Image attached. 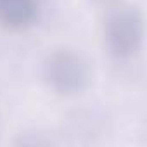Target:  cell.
Returning a JSON list of instances; mask_svg holds the SVG:
<instances>
[{
	"label": "cell",
	"mask_w": 147,
	"mask_h": 147,
	"mask_svg": "<svg viewBox=\"0 0 147 147\" xmlns=\"http://www.w3.org/2000/svg\"><path fill=\"white\" fill-rule=\"evenodd\" d=\"M43 78L57 94L73 95L87 87L88 67L78 54L71 50H55L43 62Z\"/></svg>",
	"instance_id": "6da1fadb"
},
{
	"label": "cell",
	"mask_w": 147,
	"mask_h": 147,
	"mask_svg": "<svg viewBox=\"0 0 147 147\" xmlns=\"http://www.w3.org/2000/svg\"><path fill=\"white\" fill-rule=\"evenodd\" d=\"M142 36H144V23L137 9H121L109 18L106 28V38L109 50L116 57L126 59L133 55L140 49Z\"/></svg>",
	"instance_id": "7a4b0ae2"
},
{
	"label": "cell",
	"mask_w": 147,
	"mask_h": 147,
	"mask_svg": "<svg viewBox=\"0 0 147 147\" xmlns=\"http://www.w3.org/2000/svg\"><path fill=\"white\" fill-rule=\"evenodd\" d=\"M36 0H0V24L11 30H24L36 19Z\"/></svg>",
	"instance_id": "3957f363"
}]
</instances>
